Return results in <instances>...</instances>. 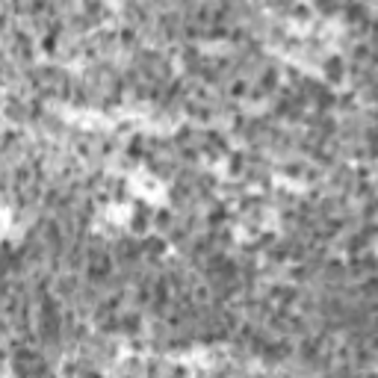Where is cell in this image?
Segmentation results:
<instances>
[{"mask_svg": "<svg viewBox=\"0 0 378 378\" xmlns=\"http://www.w3.org/2000/svg\"><path fill=\"white\" fill-rule=\"evenodd\" d=\"M245 80H237V83H231V89H228V92H231V98H245Z\"/></svg>", "mask_w": 378, "mask_h": 378, "instance_id": "9c48e42d", "label": "cell"}, {"mask_svg": "<svg viewBox=\"0 0 378 378\" xmlns=\"http://www.w3.org/2000/svg\"><path fill=\"white\" fill-rule=\"evenodd\" d=\"M86 275H89V281H92V284H106V281H112V275H116V260L109 257L103 248H98V251H89Z\"/></svg>", "mask_w": 378, "mask_h": 378, "instance_id": "6da1fadb", "label": "cell"}, {"mask_svg": "<svg viewBox=\"0 0 378 378\" xmlns=\"http://www.w3.org/2000/svg\"><path fill=\"white\" fill-rule=\"evenodd\" d=\"M228 216H224V207H216V210H210V216H207V222L210 224H222Z\"/></svg>", "mask_w": 378, "mask_h": 378, "instance_id": "ba28073f", "label": "cell"}, {"mask_svg": "<svg viewBox=\"0 0 378 378\" xmlns=\"http://www.w3.org/2000/svg\"><path fill=\"white\" fill-rule=\"evenodd\" d=\"M119 331H124V334H139V331H142V316H139V313H124V316H119Z\"/></svg>", "mask_w": 378, "mask_h": 378, "instance_id": "277c9868", "label": "cell"}, {"mask_svg": "<svg viewBox=\"0 0 378 378\" xmlns=\"http://www.w3.org/2000/svg\"><path fill=\"white\" fill-rule=\"evenodd\" d=\"M39 48H42V53L53 56V53H56V35H53V33H45V35H42V42H39Z\"/></svg>", "mask_w": 378, "mask_h": 378, "instance_id": "52a82bcc", "label": "cell"}, {"mask_svg": "<svg viewBox=\"0 0 378 378\" xmlns=\"http://www.w3.org/2000/svg\"><path fill=\"white\" fill-rule=\"evenodd\" d=\"M325 74H328V80H331V83H334V80H340V77H343V62H340L337 56H334V59H328V62H325Z\"/></svg>", "mask_w": 378, "mask_h": 378, "instance_id": "5b68a950", "label": "cell"}, {"mask_svg": "<svg viewBox=\"0 0 378 378\" xmlns=\"http://www.w3.org/2000/svg\"><path fill=\"white\" fill-rule=\"evenodd\" d=\"M53 292L59 295V298H71V295H77L80 292V281L77 275L71 272V275H59L56 278V284H53Z\"/></svg>", "mask_w": 378, "mask_h": 378, "instance_id": "3957f363", "label": "cell"}, {"mask_svg": "<svg viewBox=\"0 0 378 378\" xmlns=\"http://www.w3.org/2000/svg\"><path fill=\"white\" fill-rule=\"evenodd\" d=\"M372 48H369V45H366V42H361V45H355V51H352V56H355V59H358V62H366V59H372Z\"/></svg>", "mask_w": 378, "mask_h": 378, "instance_id": "8992f818", "label": "cell"}, {"mask_svg": "<svg viewBox=\"0 0 378 378\" xmlns=\"http://www.w3.org/2000/svg\"><path fill=\"white\" fill-rule=\"evenodd\" d=\"M116 257H119V263H136L139 257H145L142 254V242L136 240H119L116 242Z\"/></svg>", "mask_w": 378, "mask_h": 378, "instance_id": "7a4b0ae2", "label": "cell"}, {"mask_svg": "<svg viewBox=\"0 0 378 378\" xmlns=\"http://www.w3.org/2000/svg\"><path fill=\"white\" fill-rule=\"evenodd\" d=\"M372 33L378 35V18H375V21H372Z\"/></svg>", "mask_w": 378, "mask_h": 378, "instance_id": "7c38bea8", "label": "cell"}, {"mask_svg": "<svg viewBox=\"0 0 378 378\" xmlns=\"http://www.w3.org/2000/svg\"><path fill=\"white\" fill-rule=\"evenodd\" d=\"M242 154H237V157H231V174H242Z\"/></svg>", "mask_w": 378, "mask_h": 378, "instance_id": "8fae6325", "label": "cell"}, {"mask_svg": "<svg viewBox=\"0 0 378 378\" xmlns=\"http://www.w3.org/2000/svg\"><path fill=\"white\" fill-rule=\"evenodd\" d=\"M157 224H160V228H169V224H172V213H169V210H160V213H157Z\"/></svg>", "mask_w": 378, "mask_h": 378, "instance_id": "30bf717a", "label": "cell"}]
</instances>
